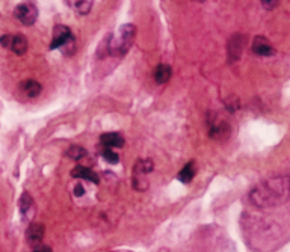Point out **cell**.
Wrapping results in <instances>:
<instances>
[{
	"label": "cell",
	"mask_w": 290,
	"mask_h": 252,
	"mask_svg": "<svg viewBox=\"0 0 290 252\" xmlns=\"http://www.w3.org/2000/svg\"><path fill=\"white\" fill-rule=\"evenodd\" d=\"M290 199V177L278 175L259 183L249 192V202L259 208L280 207Z\"/></svg>",
	"instance_id": "cell-1"
},
{
	"label": "cell",
	"mask_w": 290,
	"mask_h": 252,
	"mask_svg": "<svg viewBox=\"0 0 290 252\" xmlns=\"http://www.w3.org/2000/svg\"><path fill=\"white\" fill-rule=\"evenodd\" d=\"M136 36V28L133 25H123L115 33L109 35L105 41V55L123 57L130 50Z\"/></svg>",
	"instance_id": "cell-2"
},
{
	"label": "cell",
	"mask_w": 290,
	"mask_h": 252,
	"mask_svg": "<svg viewBox=\"0 0 290 252\" xmlns=\"http://www.w3.org/2000/svg\"><path fill=\"white\" fill-rule=\"evenodd\" d=\"M50 49H52V50L62 49L64 53H67V55H68V50H71V53L74 52V49H76V41H74V36H73L70 28L62 26V25L54 26Z\"/></svg>",
	"instance_id": "cell-3"
},
{
	"label": "cell",
	"mask_w": 290,
	"mask_h": 252,
	"mask_svg": "<svg viewBox=\"0 0 290 252\" xmlns=\"http://www.w3.org/2000/svg\"><path fill=\"white\" fill-rule=\"evenodd\" d=\"M0 44L15 55H25L27 50V39L22 33H6L0 38Z\"/></svg>",
	"instance_id": "cell-4"
},
{
	"label": "cell",
	"mask_w": 290,
	"mask_h": 252,
	"mask_svg": "<svg viewBox=\"0 0 290 252\" xmlns=\"http://www.w3.org/2000/svg\"><path fill=\"white\" fill-rule=\"evenodd\" d=\"M15 17L17 20L25 25V26H32L36 18H38V9L35 6V3L32 2H25V3H20L17 8H15Z\"/></svg>",
	"instance_id": "cell-5"
},
{
	"label": "cell",
	"mask_w": 290,
	"mask_h": 252,
	"mask_svg": "<svg viewBox=\"0 0 290 252\" xmlns=\"http://www.w3.org/2000/svg\"><path fill=\"white\" fill-rule=\"evenodd\" d=\"M44 234H46V228L43 224H30L26 231V240L29 245H32L33 248L35 246H40L43 239H44Z\"/></svg>",
	"instance_id": "cell-6"
},
{
	"label": "cell",
	"mask_w": 290,
	"mask_h": 252,
	"mask_svg": "<svg viewBox=\"0 0 290 252\" xmlns=\"http://www.w3.org/2000/svg\"><path fill=\"white\" fill-rule=\"evenodd\" d=\"M245 43H246L245 35H242V33L233 35V38L228 43V59L230 60H238L239 57H240L242 52H243Z\"/></svg>",
	"instance_id": "cell-7"
},
{
	"label": "cell",
	"mask_w": 290,
	"mask_h": 252,
	"mask_svg": "<svg viewBox=\"0 0 290 252\" xmlns=\"http://www.w3.org/2000/svg\"><path fill=\"white\" fill-rule=\"evenodd\" d=\"M210 138L215 140H227L231 135V127L225 121L213 122L210 125Z\"/></svg>",
	"instance_id": "cell-8"
},
{
	"label": "cell",
	"mask_w": 290,
	"mask_h": 252,
	"mask_svg": "<svg viewBox=\"0 0 290 252\" xmlns=\"http://www.w3.org/2000/svg\"><path fill=\"white\" fill-rule=\"evenodd\" d=\"M253 52L259 56H270L275 53L272 44L264 38V36H257L253 43Z\"/></svg>",
	"instance_id": "cell-9"
},
{
	"label": "cell",
	"mask_w": 290,
	"mask_h": 252,
	"mask_svg": "<svg viewBox=\"0 0 290 252\" xmlns=\"http://www.w3.org/2000/svg\"><path fill=\"white\" fill-rule=\"evenodd\" d=\"M18 207H20L22 215H23L26 219H32V218L35 216V212H36L35 201H33V198L29 195L27 192H25V194L22 195V198H20V204H18Z\"/></svg>",
	"instance_id": "cell-10"
},
{
	"label": "cell",
	"mask_w": 290,
	"mask_h": 252,
	"mask_svg": "<svg viewBox=\"0 0 290 252\" xmlns=\"http://www.w3.org/2000/svg\"><path fill=\"white\" fill-rule=\"evenodd\" d=\"M71 175H73L74 178L86 180V181H91V183H94V184H99V183H100L99 175H97L92 169L86 168V166H76V168L71 171Z\"/></svg>",
	"instance_id": "cell-11"
},
{
	"label": "cell",
	"mask_w": 290,
	"mask_h": 252,
	"mask_svg": "<svg viewBox=\"0 0 290 252\" xmlns=\"http://www.w3.org/2000/svg\"><path fill=\"white\" fill-rule=\"evenodd\" d=\"M20 91L23 95H26L27 98H35L41 92V85L33 79H29V80H25L20 83Z\"/></svg>",
	"instance_id": "cell-12"
},
{
	"label": "cell",
	"mask_w": 290,
	"mask_h": 252,
	"mask_svg": "<svg viewBox=\"0 0 290 252\" xmlns=\"http://www.w3.org/2000/svg\"><path fill=\"white\" fill-rule=\"evenodd\" d=\"M100 142L106 148H121L124 146V138L120 133H105L100 136Z\"/></svg>",
	"instance_id": "cell-13"
},
{
	"label": "cell",
	"mask_w": 290,
	"mask_h": 252,
	"mask_svg": "<svg viewBox=\"0 0 290 252\" xmlns=\"http://www.w3.org/2000/svg\"><path fill=\"white\" fill-rule=\"evenodd\" d=\"M154 168V163L153 160L150 159H142V160H138L134 163V168H133V175H138V177H145L147 174H150Z\"/></svg>",
	"instance_id": "cell-14"
},
{
	"label": "cell",
	"mask_w": 290,
	"mask_h": 252,
	"mask_svg": "<svg viewBox=\"0 0 290 252\" xmlns=\"http://www.w3.org/2000/svg\"><path fill=\"white\" fill-rule=\"evenodd\" d=\"M171 74H172V70L166 64H160V65L156 67V70H154V79H156V82L159 85L166 83L171 79Z\"/></svg>",
	"instance_id": "cell-15"
},
{
	"label": "cell",
	"mask_w": 290,
	"mask_h": 252,
	"mask_svg": "<svg viewBox=\"0 0 290 252\" xmlns=\"http://www.w3.org/2000/svg\"><path fill=\"white\" fill-rule=\"evenodd\" d=\"M194 177H195V165H194V162L187 163L185 168L179 172V175H177V178L182 183H190L194 180Z\"/></svg>",
	"instance_id": "cell-16"
},
{
	"label": "cell",
	"mask_w": 290,
	"mask_h": 252,
	"mask_svg": "<svg viewBox=\"0 0 290 252\" xmlns=\"http://www.w3.org/2000/svg\"><path fill=\"white\" fill-rule=\"evenodd\" d=\"M68 5H70V6H74L76 12H78V14H82V15L88 14V12H89V11L92 9V2H88V0H80V2H70Z\"/></svg>",
	"instance_id": "cell-17"
},
{
	"label": "cell",
	"mask_w": 290,
	"mask_h": 252,
	"mask_svg": "<svg viewBox=\"0 0 290 252\" xmlns=\"http://www.w3.org/2000/svg\"><path fill=\"white\" fill-rule=\"evenodd\" d=\"M65 156H68V157L73 159V160H80V159H83V157L86 156V150L79 146V145H73V146H70V148L67 150Z\"/></svg>",
	"instance_id": "cell-18"
},
{
	"label": "cell",
	"mask_w": 290,
	"mask_h": 252,
	"mask_svg": "<svg viewBox=\"0 0 290 252\" xmlns=\"http://www.w3.org/2000/svg\"><path fill=\"white\" fill-rule=\"evenodd\" d=\"M102 157L105 159L107 163H110V165H117V163L120 162V156H118L112 148H106V150H103Z\"/></svg>",
	"instance_id": "cell-19"
},
{
	"label": "cell",
	"mask_w": 290,
	"mask_h": 252,
	"mask_svg": "<svg viewBox=\"0 0 290 252\" xmlns=\"http://www.w3.org/2000/svg\"><path fill=\"white\" fill-rule=\"evenodd\" d=\"M32 252H52V248L46 245H40V246H35V249Z\"/></svg>",
	"instance_id": "cell-20"
},
{
	"label": "cell",
	"mask_w": 290,
	"mask_h": 252,
	"mask_svg": "<svg viewBox=\"0 0 290 252\" xmlns=\"http://www.w3.org/2000/svg\"><path fill=\"white\" fill-rule=\"evenodd\" d=\"M74 191H76L74 194H76L78 196H82L83 194H85V192H83V187H82L80 184H78V186H76V189H74Z\"/></svg>",
	"instance_id": "cell-21"
},
{
	"label": "cell",
	"mask_w": 290,
	"mask_h": 252,
	"mask_svg": "<svg viewBox=\"0 0 290 252\" xmlns=\"http://www.w3.org/2000/svg\"><path fill=\"white\" fill-rule=\"evenodd\" d=\"M275 5H278L277 2H263L264 8H274Z\"/></svg>",
	"instance_id": "cell-22"
}]
</instances>
